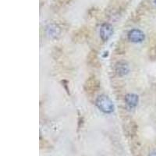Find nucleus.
Returning <instances> with one entry per match:
<instances>
[{
  "mask_svg": "<svg viewBox=\"0 0 156 156\" xmlns=\"http://www.w3.org/2000/svg\"><path fill=\"white\" fill-rule=\"evenodd\" d=\"M96 105H97L98 108L105 113H111L113 112V102L108 96L102 94V95L98 97L97 100H96Z\"/></svg>",
  "mask_w": 156,
  "mask_h": 156,
  "instance_id": "obj_1",
  "label": "nucleus"
},
{
  "mask_svg": "<svg viewBox=\"0 0 156 156\" xmlns=\"http://www.w3.org/2000/svg\"><path fill=\"white\" fill-rule=\"evenodd\" d=\"M128 38L130 41L134 43H140L145 38L144 32L139 29H133L128 33Z\"/></svg>",
  "mask_w": 156,
  "mask_h": 156,
  "instance_id": "obj_2",
  "label": "nucleus"
},
{
  "mask_svg": "<svg viewBox=\"0 0 156 156\" xmlns=\"http://www.w3.org/2000/svg\"><path fill=\"white\" fill-rule=\"evenodd\" d=\"M113 33L112 26L109 23H103L100 28V37L104 41H108V39L112 36Z\"/></svg>",
  "mask_w": 156,
  "mask_h": 156,
  "instance_id": "obj_3",
  "label": "nucleus"
},
{
  "mask_svg": "<svg viewBox=\"0 0 156 156\" xmlns=\"http://www.w3.org/2000/svg\"><path fill=\"white\" fill-rule=\"evenodd\" d=\"M85 90L87 91H97V90L99 87V82L94 76L89 77L88 80L85 83Z\"/></svg>",
  "mask_w": 156,
  "mask_h": 156,
  "instance_id": "obj_4",
  "label": "nucleus"
},
{
  "mask_svg": "<svg viewBox=\"0 0 156 156\" xmlns=\"http://www.w3.org/2000/svg\"><path fill=\"white\" fill-rule=\"evenodd\" d=\"M115 72L119 76H124L129 72L128 64L125 62H119L115 66Z\"/></svg>",
  "mask_w": 156,
  "mask_h": 156,
  "instance_id": "obj_5",
  "label": "nucleus"
},
{
  "mask_svg": "<svg viewBox=\"0 0 156 156\" xmlns=\"http://www.w3.org/2000/svg\"><path fill=\"white\" fill-rule=\"evenodd\" d=\"M125 101L129 107H135L138 104L139 98L135 94H128L125 97Z\"/></svg>",
  "mask_w": 156,
  "mask_h": 156,
  "instance_id": "obj_6",
  "label": "nucleus"
},
{
  "mask_svg": "<svg viewBox=\"0 0 156 156\" xmlns=\"http://www.w3.org/2000/svg\"><path fill=\"white\" fill-rule=\"evenodd\" d=\"M47 33L51 37H56L60 34V28L56 24H49L47 27Z\"/></svg>",
  "mask_w": 156,
  "mask_h": 156,
  "instance_id": "obj_7",
  "label": "nucleus"
},
{
  "mask_svg": "<svg viewBox=\"0 0 156 156\" xmlns=\"http://www.w3.org/2000/svg\"><path fill=\"white\" fill-rule=\"evenodd\" d=\"M148 156H156V152H152L151 154H149Z\"/></svg>",
  "mask_w": 156,
  "mask_h": 156,
  "instance_id": "obj_8",
  "label": "nucleus"
},
{
  "mask_svg": "<svg viewBox=\"0 0 156 156\" xmlns=\"http://www.w3.org/2000/svg\"><path fill=\"white\" fill-rule=\"evenodd\" d=\"M155 3H156V0H155Z\"/></svg>",
  "mask_w": 156,
  "mask_h": 156,
  "instance_id": "obj_9",
  "label": "nucleus"
}]
</instances>
